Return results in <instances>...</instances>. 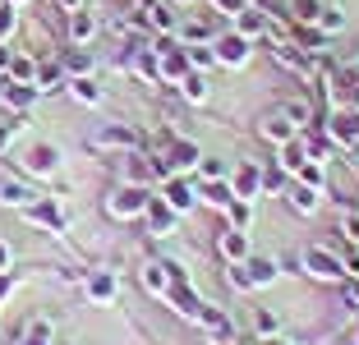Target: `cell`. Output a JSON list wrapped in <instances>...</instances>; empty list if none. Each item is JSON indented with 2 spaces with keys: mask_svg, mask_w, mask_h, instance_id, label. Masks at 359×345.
<instances>
[{
  "mask_svg": "<svg viewBox=\"0 0 359 345\" xmlns=\"http://www.w3.org/2000/svg\"><path fill=\"white\" fill-rule=\"evenodd\" d=\"M0 102L10 106V111H32L37 88H32V83H19V79H10V74H0Z\"/></svg>",
  "mask_w": 359,
  "mask_h": 345,
  "instance_id": "19",
  "label": "cell"
},
{
  "mask_svg": "<svg viewBox=\"0 0 359 345\" xmlns=\"http://www.w3.org/2000/svg\"><path fill=\"white\" fill-rule=\"evenodd\" d=\"M318 10H323V0H285V14H290V23H313Z\"/></svg>",
  "mask_w": 359,
  "mask_h": 345,
  "instance_id": "35",
  "label": "cell"
},
{
  "mask_svg": "<svg viewBox=\"0 0 359 345\" xmlns=\"http://www.w3.org/2000/svg\"><path fill=\"white\" fill-rule=\"evenodd\" d=\"M138 281H143V290H148V295H166L170 290V262H143Z\"/></svg>",
  "mask_w": 359,
  "mask_h": 345,
  "instance_id": "30",
  "label": "cell"
},
{
  "mask_svg": "<svg viewBox=\"0 0 359 345\" xmlns=\"http://www.w3.org/2000/svg\"><path fill=\"white\" fill-rule=\"evenodd\" d=\"M5 5H14V10H19V5H28V0H5Z\"/></svg>",
  "mask_w": 359,
  "mask_h": 345,
  "instance_id": "50",
  "label": "cell"
},
{
  "mask_svg": "<svg viewBox=\"0 0 359 345\" xmlns=\"http://www.w3.org/2000/svg\"><path fill=\"white\" fill-rule=\"evenodd\" d=\"M14 134H19V125H14V120H0V157H5V152H10Z\"/></svg>",
  "mask_w": 359,
  "mask_h": 345,
  "instance_id": "43",
  "label": "cell"
},
{
  "mask_svg": "<svg viewBox=\"0 0 359 345\" xmlns=\"http://www.w3.org/2000/svg\"><path fill=\"white\" fill-rule=\"evenodd\" d=\"M341 345H359V341H341Z\"/></svg>",
  "mask_w": 359,
  "mask_h": 345,
  "instance_id": "51",
  "label": "cell"
},
{
  "mask_svg": "<svg viewBox=\"0 0 359 345\" xmlns=\"http://www.w3.org/2000/svg\"><path fill=\"white\" fill-rule=\"evenodd\" d=\"M97 152H143V134L134 125H102L93 134Z\"/></svg>",
  "mask_w": 359,
  "mask_h": 345,
  "instance_id": "4",
  "label": "cell"
},
{
  "mask_svg": "<svg viewBox=\"0 0 359 345\" xmlns=\"http://www.w3.org/2000/svg\"><path fill=\"white\" fill-rule=\"evenodd\" d=\"M341 235H346L350 244H359V212L346 208V217H341Z\"/></svg>",
  "mask_w": 359,
  "mask_h": 345,
  "instance_id": "42",
  "label": "cell"
},
{
  "mask_svg": "<svg viewBox=\"0 0 359 345\" xmlns=\"http://www.w3.org/2000/svg\"><path fill=\"white\" fill-rule=\"evenodd\" d=\"M161 161H166V170H170V175H189V170H198V161H203V147L194 143V138L175 134V138L166 143V152H161Z\"/></svg>",
  "mask_w": 359,
  "mask_h": 345,
  "instance_id": "6",
  "label": "cell"
},
{
  "mask_svg": "<svg viewBox=\"0 0 359 345\" xmlns=\"http://www.w3.org/2000/svg\"><path fill=\"white\" fill-rule=\"evenodd\" d=\"M65 83H69V79H65L60 60H37V79H32V88H37V97H51V93H60Z\"/></svg>",
  "mask_w": 359,
  "mask_h": 345,
  "instance_id": "25",
  "label": "cell"
},
{
  "mask_svg": "<svg viewBox=\"0 0 359 345\" xmlns=\"http://www.w3.org/2000/svg\"><path fill=\"white\" fill-rule=\"evenodd\" d=\"M299 272L313 276V281L341 285V281H346V262H341V253L327 249V244H309V249L299 253Z\"/></svg>",
  "mask_w": 359,
  "mask_h": 345,
  "instance_id": "1",
  "label": "cell"
},
{
  "mask_svg": "<svg viewBox=\"0 0 359 345\" xmlns=\"http://www.w3.org/2000/svg\"><path fill=\"white\" fill-rule=\"evenodd\" d=\"M254 323H258V332H263V336H276V313L258 309V313H254Z\"/></svg>",
  "mask_w": 359,
  "mask_h": 345,
  "instance_id": "44",
  "label": "cell"
},
{
  "mask_svg": "<svg viewBox=\"0 0 359 345\" xmlns=\"http://www.w3.org/2000/svg\"><path fill=\"white\" fill-rule=\"evenodd\" d=\"M244 345H290V341H281V336H263V341H244Z\"/></svg>",
  "mask_w": 359,
  "mask_h": 345,
  "instance_id": "48",
  "label": "cell"
},
{
  "mask_svg": "<svg viewBox=\"0 0 359 345\" xmlns=\"http://www.w3.org/2000/svg\"><path fill=\"white\" fill-rule=\"evenodd\" d=\"M184 51H189V65H194V69H203V74H208L212 65H217V51H212V42H198V46H184Z\"/></svg>",
  "mask_w": 359,
  "mask_h": 345,
  "instance_id": "38",
  "label": "cell"
},
{
  "mask_svg": "<svg viewBox=\"0 0 359 345\" xmlns=\"http://www.w3.org/2000/svg\"><path fill=\"white\" fill-rule=\"evenodd\" d=\"M65 32H69V46H88L102 32V14L88 10V5H79V10H69V23H65Z\"/></svg>",
  "mask_w": 359,
  "mask_h": 345,
  "instance_id": "9",
  "label": "cell"
},
{
  "mask_svg": "<svg viewBox=\"0 0 359 345\" xmlns=\"http://www.w3.org/2000/svg\"><path fill=\"white\" fill-rule=\"evenodd\" d=\"M285 180H290V175H285L281 166H263V194H281Z\"/></svg>",
  "mask_w": 359,
  "mask_h": 345,
  "instance_id": "40",
  "label": "cell"
},
{
  "mask_svg": "<svg viewBox=\"0 0 359 345\" xmlns=\"http://www.w3.org/2000/svg\"><path fill=\"white\" fill-rule=\"evenodd\" d=\"M175 221H180V212L170 208L166 198H161V194H152V203H148V212H143V226H148V235H170V230H175Z\"/></svg>",
  "mask_w": 359,
  "mask_h": 345,
  "instance_id": "13",
  "label": "cell"
},
{
  "mask_svg": "<svg viewBox=\"0 0 359 345\" xmlns=\"http://www.w3.org/2000/svg\"><path fill=\"white\" fill-rule=\"evenodd\" d=\"M194 194H198V203H203V208H212V212H226L235 203L231 180H198V184H194Z\"/></svg>",
  "mask_w": 359,
  "mask_h": 345,
  "instance_id": "16",
  "label": "cell"
},
{
  "mask_svg": "<svg viewBox=\"0 0 359 345\" xmlns=\"http://www.w3.org/2000/svg\"><path fill=\"white\" fill-rule=\"evenodd\" d=\"M304 161H309V147H304V134H295V138H290V143H281V147H276V166H281L285 175H295V170L304 166Z\"/></svg>",
  "mask_w": 359,
  "mask_h": 345,
  "instance_id": "27",
  "label": "cell"
},
{
  "mask_svg": "<svg viewBox=\"0 0 359 345\" xmlns=\"http://www.w3.org/2000/svg\"><path fill=\"white\" fill-rule=\"evenodd\" d=\"M285 198H290V208H295L299 217H313V212L323 208V194H318V189H309V184H299V180L285 189Z\"/></svg>",
  "mask_w": 359,
  "mask_h": 345,
  "instance_id": "29",
  "label": "cell"
},
{
  "mask_svg": "<svg viewBox=\"0 0 359 345\" xmlns=\"http://www.w3.org/2000/svg\"><path fill=\"white\" fill-rule=\"evenodd\" d=\"M323 129H327L332 147H346V152L359 147V111H332L327 120H323Z\"/></svg>",
  "mask_w": 359,
  "mask_h": 345,
  "instance_id": "7",
  "label": "cell"
},
{
  "mask_svg": "<svg viewBox=\"0 0 359 345\" xmlns=\"http://www.w3.org/2000/svg\"><path fill=\"white\" fill-rule=\"evenodd\" d=\"M23 170H28V175H37V180L55 175V170H60V152H55L51 143H32L28 152H23Z\"/></svg>",
  "mask_w": 359,
  "mask_h": 345,
  "instance_id": "14",
  "label": "cell"
},
{
  "mask_svg": "<svg viewBox=\"0 0 359 345\" xmlns=\"http://www.w3.org/2000/svg\"><path fill=\"white\" fill-rule=\"evenodd\" d=\"M23 217H28L32 226L51 230V235H65V226H69V217L55 208V198H37V203H28V208H23Z\"/></svg>",
  "mask_w": 359,
  "mask_h": 345,
  "instance_id": "12",
  "label": "cell"
},
{
  "mask_svg": "<svg viewBox=\"0 0 359 345\" xmlns=\"http://www.w3.org/2000/svg\"><path fill=\"white\" fill-rule=\"evenodd\" d=\"M226 226L249 230V226H254V203H249V198H235L231 208H226Z\"/></svg>",
  "mask_w": 359,
  "mask_h": 345,
  "instance_id": "34",
  "label": "cell"
},
{
  "mask_svg": "<svg viewBox=\"0 0 359 345\" xmlns=\"http://www.w3.org/2000/svg\"><path fill=\"white\" fill-rule=\"evenodd\" d=\"M212 51H217V65H226V69H244L249 65V55H254V42L244 37V32H217L212 37Z\"/></svg>",
  "mask_w": 359,
  "mask_h": 345,
  "instance_id": "3",
  "label": "cell"
},
{
  "mask_svg": "<svg viewBox=\"0 0 359 345\" xmlns=\"http://www.w3.org/2000/svg\"><path fill=\"white\" fill-rule=\"evenodd\" d=\"M198 175L203 180H231V166H226L222 157H203L198 161Z\"/></svg>",
  "mask_w": 359,
  "mask_h": 345,
  "instance_id": "39",
  "label": "cell"
},
{
  "mask_svg": "<svg viewBox=\"0 0 359 345\" xmlns=\"http://www.w3.org/2000/svg\"><path fill=\"white\" fill-rule=\"evenodd\" d=\"M258 134H263L272 147H281V143H290V138H295L299 129L290 125V120H285L281 111H272V115H263V125H258Z\"/></svg>",
  "mask_w": 359,
  "mask_h": 345,
  "instance_id": "26",
  "label": "cell"
},
{
  "mask_svg": "<svg viewBox=\"0 0 359 345\" xmlns=\"http://www.w3.org/2000/svg\"><path fill=\"white\" fill-rule=\"evenodd\" d=\"M267 23H272V14H267L263 5H258V0H249V5H244V10L231 19V28H235V32H244L249 42H258V37L267 32Z\"/></svg>",
  "mask_w": 359,
  "mask_h": 345,
  "instance_id": "15",
  "label": "cell"
},
{
  "mask_svg": "<svg viewBox=\"0 0 359 345\" xmlns=\"http://www.w3.org/2000/svg\"><path fill=\"white\" fill-rule=\"evenodd\" d=\"M23 336H32V341H42V345H55V323L51 318H32V323L23 327Z\"/></svg>",
  "mask_w": 359,
  "mask_h": 345,
  "instance_id": "37",
  "label": "cell"
},
{
  "mask_svg": "<svg viewBox=\"0 0 359 345\" xmlns=\"http://www.w3.org/2000/svg\"><path fill=\"white\" fill-rule=\"evenodd\" d=\"M83 295L93 304H111L120 295V281H116V272H83Z\"/></svg>",
  "mask_w": 359,
  "mask_h": 345,
  "instance_id": "20",
  "label": "cell"
},
{
  "mask_svg": "<svg viewBox=\"0 0 359 345\" xmlns=\"http://www.w3.org/2000/svg\"><path fill=\"white\" fill-rule=\"evenodd\" d=\"M161 198H166L170 208L180 212V217H184V212H194V208H198V194H194V184H189V180H184V175H170L166 184H161Z\"/></svg>",
  "mask_w": 359,
  "mask_h": 345,
  "instance_id": "18",
  "label": "cell"
},
{
  "mask_svg": "<svg viewBox=\"0 0 359 345\" xmlns=\"http://www.w3.org/2000/svg\"><path fill=\"white\" fill-rule=\"evenodd\" d=\"M0 272H10V249L0 244Z\"/></svg>",
  "mask_w": 359,
  "mask_h": 345,
  "instance_id": "49",
  "label": "cell"
},
{
  "mask_svg": "<svg viewBox=\"0 0 359 345\" xmlns=\"http://www.w3.org/2000/svg\"><path fill=\"white\" fill-rule=\"evenodd\" d=\"M175 88H180V97H184V102H194V106H203L212 97V83H208V74H203V69H189Z\"/></svg>",
  "mask_w": 359,
  "mask_h": 345,
  "instance_id": "28",
  "label": "cell"
},
{
  "mask_svg": "<svg viewBox=\"0 0 359 345\" xmlns=\"http://www.w3.org/2000/svg\"><path fill=\"white\" fill-rule=\"evenodd\" d=\"M10 290H14V276H10V272H0V299H10Z\"/></svg>",
  "mask_w": 359,
  "mask_h": 345,
  "instance_id": "47",
  "label": "cell"
},
{
  "mask_svg": "<svg viewBox=\"0 0 359 345\" xmlns=\"http://www.w3.org/2000/svg\"><path fill=\"white\" fill-rule=\"evenodd\" d=\"M217 253H222L226 262H244L249 253H254V240H249V230H235V226H226L222 235H217Z\"/></svg>",
  "mask_w": 359,
  "mask_h": 345,
  "instance_id": "17",
  "label": "cell"
},
{
  "mask_svg": "<svg viewBox=\"0 0 359 345\" xmlns=\"http://www.w3.org/2000/svg\"><path fill=\"white\" fill-rule=\"evenodd\" d=\"M313 28L327 32V37H332V32H341V28H346V10H341V5H323L318 19H313Z\"/></svg>",
  "mask_w": 359,
  "mask_h": 345,
  "instance_id": "33",
  "label": "cell"
},
{
  "mask_svg": "<svg viewBox=\"0 0 359 345\" xmlns=\"http://www.w3.org/2000/svg\"><path fill=\"white\" fill-rule=\"evenodd\" d=\"M295 180H299V184H309V189H318V194H323V189H327V161H304V166L295 170Z\"/></svg>",
  "mask_w": 359,
  "mask_h": 345,
  "instance_id": "31",
  "label": "cell"
},
{
  "mask_svg": "<svg viewBox=\"0 0 359 345\" xmlns=\"http://www.w3.org/2000/svg\"><path fill=\"white\" fill-rule=\"evenodd\" d=\"M134 23H143V28H148L152 37H175L180 14L170 10L166 0H143V5H138V14H134Z\"/></svg>",
  "mask_w": 359,
  "mask_h": 345,
  "instance_id": "5",
  "label": "cell"
},
{
  "mask_svg": "<svg viewBox=\"0 0 359 345\" xmlns=\"http://www.w3.org/2000/svg\"><path fill=\"white\" fill-rule=\"evenodd\" d=\"M28 203H37V194H32V184L28 180H0V208H14V212H23Z\"/></svg>",
  "mask_w": 359,
  "mask_h": 345,
  "instance_id": "23",
  "label": "cell"
},
{
  "mask_svg": "<svg viewBox=\"0 0 359 345\" xmlns=\"http://www.w3.org/2000/svg\"><path fill=\"white\" fill-rule=\"evenodd\" d=\"M231 189H235V198L254 203L258 194H263V161H240V166L231 170Z\"/></svg>",
  "mask_w": 359,
  "mask_h": 345,
  "instance_id": "11",
  "label": "cell"
},
{
  "mask_svg": "<svg viewBox=\"0 0 359 345\" xmlns=\"http://www.w3.org/2000/svg\"><path fill=\"white\" fill-rule=\"evenodd\" d=\"M60 69H65V79H88L97 69V55L88 46H69V51H60Z\"/></svg>",
  "mask_w": 359,
  "mask_h": 345,
  "instance_id": "22",
  "label": "cell"
},
{
  "mask_svg": "<svg viewBox=\"0 0 359 345\" xmlns=\"http://www.w3.org/2000/svg\"><path fill=\"white\" fill-rule=\"evenodd\" d=\"M198 327L212 336V345H235L240 341V332H235V323L222 313V309H212V304H203V313H198Z\"/></svg>",
  "mask_w": 359,
  "mask_h": 345,
  "instance_id": "10",
  "label": "cell"
},
{
  "mask_svg": "<svg viewBox=\"0 0 359 345\" xmlns=\"http://www.w3.org/2000/svg\"><path fill=\"white\" fill-rule=\"evenodd\" d=\"M161 299L170 304V313H175V318H184V323H198V313H203V295L194 290L189 281H180V285H170V290L161 295Z\"/></svg>",
  "mask_w": 359,
  "mask_h": 345,
  "instance_id": "8",
  "label": "cell"
},
{
  "mask_svg": "<svg viewBox=\"0 0 359 345\" xmlns=\"http://www.w3.org/2000/svg\"><path fill=\"white\" fill-rule=\"evenodd\" d=\"M148 203H152V189L148 184H120L111 198H106V212L116 221H143V212H148Z\"/></svg>",
  "mask_w": 359,
  "mask_h": 345,
  "instance_id": "2",
  "label": "cell"
},
{
  "mask_svg": "<svg viewBox=\"0 0 359 345\" xmlns=\"http://www.w3.org/2000/svg\"><path fill=\"white\" fill-rule=\"evenodd\" d=\"M14 28H19V14H14V5H5V0H0V42H10Z\"/></svg>",
  "mask_w": 359,
  "mask_h": 345,
  "instance_id": "41",
  "label": "cell"
},
{
  "mask_svg": "<svg viewBox=\"0 0 359 345\" xmlns=\"http://www.w3.org/2000/svg\"><path fill=\"white\" fill-rule=\"evenodd\" d=\"M341 285H346V304H350V309H359V276H346Z\"/></svg>",
  "mask_w": 359,
  "mask_h": 345,
  "instance_id": "45",
  "label": "cell"
},
{
  "mask_svg": "<svg viewBox=\"0 0 359 345\" xmlns=\"http://www.w3.org/2000/svg\"><path fill=\"white\" fill-rule=\"evenodd\" d=\"M244 267H249V281H254V290H263V285H272L276 276H281V262L267 258V253H249V258H244Z\"/></svg>",
  "mask_w": 359,
  "mask_h": 345,
  "instance_id": "24",
  "label": "cell"
},
{
  "mask_svg": "<svg viewBox=\"0 0 359 345\" xmlns=\"http://www.w3.org/2000/svg\"><path fill=\"white\" fill-rule=\"evenodd\" d=\"M276 111H281V115H285V120H290V125H295V129H299V134H304V129H309V125H318V111H313V102H309V97H304V93H299V97H285V102H281V106H276Z\"/></svg>",
  "mask_w": 359,
  "mask_h": 345,
  "instance_id": "21",
  "label": "cell"
},
{
  "mask_svg": "<svg viewBox=\"0 0 359 345\" xmlns=\"http://www.w3.org/2000/svg\"><path fill=\"white\" fill-rule=\"evenodd\" d=\"M65 88H69V93H74L83 106H102V88H97V79H93V74H88V79H69Z\"/></svg>",
  "mask_w": 359,
  "mask_h": 345,
  "instance_id": "32",
  "label": "cell"
},
{
  "mask_svg": "<svg viewBox=\"0 0 359 345\" xmlns=\"http://www.w3.org/2000/svg\"><path fill=\"white\" fill-rule=\"evenodd\" d=\"M5 74H10V79H19V83H32V79H37V60H32V55H14Z\"/></svg>",
  "mask_w": 359,
  "mask_h": 345,
  "instance_id": "36",
  "label": "cell"
},
{
  "mask_svg": "<svg viewBox=\"0 0 359 345\" xmlns=\"http://www.w3.org/2000/svg\"><path fill=\"white\" fill-rule=\"evenodd\" d=\"M10 60H14V51H10V42H0V74L10 69Z\"/></svg>",
  "mask_w": 359,
  "mask_h": 345,
  "instance_id": "46",
  "label": "cell"
}]
</instances>
